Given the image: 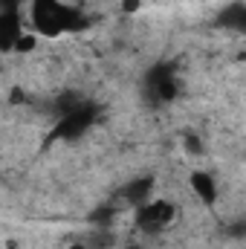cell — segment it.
<instances>
[{"label":"cell","mask_w":246,"mask_h":249,"mask_svg":"<svg viewBox=\"0 0 246 249\" xmlns=\"http://www.w3.org/2000/svg\"><path fill=\"white\" fill-rule=\"evenodd\" d=\"M32 20H35V32L55 38L61 32H78L87 20L84 15H78L72 6H64L61 0H32Z\"/></svg>","instance_id":"1"},{"label":"cell","mask_w":246,"mask_h":249,"mask_svg":"<svg viewBox=\"0 0 246 249\" xmlns=\"http://www.w3.org/2000/svg\"><path fill=\"white\" fill-rule=\"evenodd\" d=\"M174 217H177L174 203H168V200H154V197L145 200V203L139 206V212H136V223H139L142 232H159V229H165Z\"/></svg>","instance_id":"2"},{"label":"cell","mask_w":246,"mask_h":249,"mask_svg":"<svg viewBox=\"0 0 246 249\" xmlns=\"http://www.w3.org/2000/svg\"><path fill=\"white\" fill-rule=\"evenodd\" d=\"M93 119H96V110L81 102L75 110L61 113V122H58V127H55L53 136H55V139H78V136L93 124Z\"/></svg>","instance_id":"3"},{"label":"cell","mask_w":246,"mask_h":249,"mask_svg":"<svg viewBox=\"0 0 246 249\" xmlns=\"http://www.w3.org/2000/svg\"><path fill=\"white\" fill-rule=\"evenodd\" d=\"M148 84H151L154 99H159V102H174V99H177V78H174V72H171L168 64H159V67L151 72Z\"/></svg>","instance_id":"4"},{"label":"cell","mask_w":246,"mask_h":249,"mask_svg":"<svg viewBox=\"0 0 246 249\" xmlns=\"http://www.w3.org/2000/svg\"><path fill=\"white\" fill-rule=\"evenodd\" d=\"M188 183H191V191H194L203 203H209V206L217 203V183H214V177H211L209 171H194Z\"/></svg>","instance_id":"5"},{"label":"cell","mask_w":246,"mask_h":249,"mask_svg":"<svg viewBox=\"0 0 246 249\" xmlns=\"http://www.w3.org/2000/svg\"><path fill=\"white\" fill-rule=\"evenodd\" d=\"M20 18L18 12H0V50H12L20 38Z\"/></svg>","instance_id":"6"},{"label":"cell","mask_w":246,"mask_h":249,"mask_svg":"<svg viewBox=\"0 0 246 249\" xmlns=\"http://www.w3.org/2000/svg\"><path fill=\"white\" fill-rule=\"evenodd\" d=\"M151 191H154V180H151V177H139V180H133L130 186L124 188V197H127L130 203L142 206L145 200H151Z\"/></svg>","instance_id":"7"},{"label":"cell","mask_w":246,"mask_h":249,"mask_svg":"<svg viewBox=\"0 0 246 249\" xmlns=\"http://www.w3.org/2000/svg\"><path fill=\"white\" fill-rule=\"evenodd\" d=\"M223 23L226 26H235V29H241L246 23V15H244V6H232L226 15H223Z\"/></svg>","instance_id":"8"},{"label":"cell","mask_w":246,"mask_h":249,"mask_svg":"<svg viewBox=\"0 0 246 249\" xmlns=\"http://www.w3.org/2000/svg\"><path fill=\"white\" fill-rule=\"evenodd\" d=\"M32 47H35V35H26V32H20V38L15 41V47H12V50H15V53H29Z\"/></svg>","instance_id":"9"},{"label":"cell","mask_w":246,"mask_h":249,"mask_svg":"<svg viewBox=\"0 0 246 249\" xmlns=\"http://www.w3.org/2000/svg\"><path fill=\"white\" fill-rule=\"evenodd\" d=\"M122 9L124 12H136L139 9V0H122Z\"/></svg>","instance_id":"10"},{"label":"cell","mask_w":246,"mask_h":249,"mask_svg":"<svg viewBox=\"0 0 246 249\" xmlns=\"http://www.w3.org/2000/svg\"><path fill=\"white\" fill-rule=\"evenodd\" d=\"M67 249H90V244H84V241H75V244H70Z\"/></svg>","instance_id":"11"},{"label":"cell","mask_w":246,"mask_h":249,"mask_svg":"<svg viewBox=\"0 0 246 249\" xmlns=\"http://www.w3.org/2000/svg\"><path fill=\"white\" fill-rule=\"evenodd\" d=\"M127 249H142V247H139V244H130V247H127Z\"/></svg>","instance_id":"12"}]
</instances>
